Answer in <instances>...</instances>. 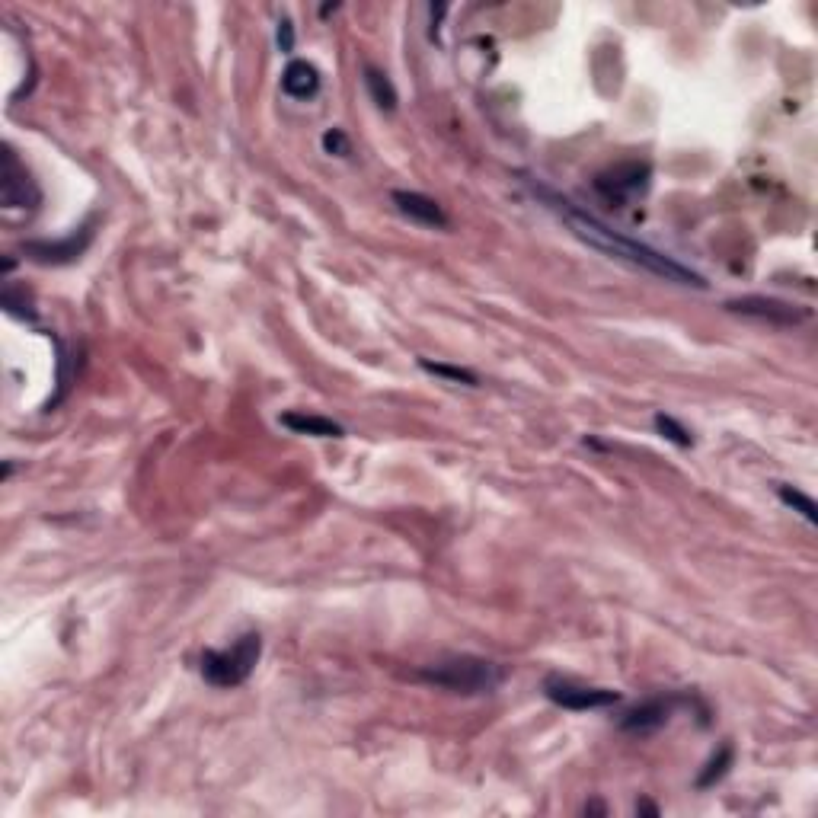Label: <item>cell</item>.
<instances>
[{
	"label": "cell",
	"mask_w": 818,
	"mask_h": 818,
	"mask_svg": "<svg viewBox=\"0 0 818 818\" xmlns=\"http://www.w3.org/2000/svg\"><path fill=\"white\" fill-rule=\"evenodd\" d=\"M534 195H541V199L556 211L560 218H566V224L572 227V234H576L579 240H585L588 247H595L601 253H608L611 259H624V263L636 266V269H643V272H652V275H659L665 278V282H678V285H694V288H707V282H703V275L694 272V269H687L681 266L678 259L672 256H665L662 250L656 247H649V243H640V240H630L624 234H617L614 227H608L604 221H598L595 215H588V211L576 208L569 199H563V195H556L553 189L541 186V183H534V179H528Z\"/></svg>",
	"instance_id": "1"
},
{
	"label": "cell",
	"mask_w": 818,
	"mask_h": 818,
	"mask_svg": "<svg viewBox=\"0 0 818 818\" xmlns=\"http://www.w3.org/2000/svg\"><path fill=\"white\" fill-rule=\"evenodd\" d=\"M416 678L432 687H441V691L448 694L480 697V694H493L505 681V668L499 662H489L480 656H448L419 668Z\"/></svg>",
	"instance_id": "2"
},
{
	"label": "cell",
	"mask_w": 818,
	"mask_h": 818,
	"mask_svg": "<svg viewBox=\"0 0 818 818\" xmlns=\"http://www.w3.org/2000/svg\"><path fill=\"white\" fill-rule=\"evenodd\" d=\"M259 656H263V636L243 633L234 646L202 652V678L218 691H231L256 672Z\"/></svg>",
	"instance_id": "3"
},
{
	"label": "cell",
	"mask_w": 818,
	"mask_h": 818,
	"mask_svg": "<svg viewBox=\"0 0 818 818\" xmlns=\"http://www.w3.org/2000/svg\"><path fill=\"white\" fill-rule=\"evenodd\" d=\"M649 163L646 160H627V163H617V167L604 170L595 176V192L601 195L604 202L611 208H624L627 202L640 199V195L649 189Z\"/></svg>",
	"instance_id": "4"
},
{
	"label": "cell",
	"mask_w": 818,
	"mask_h": 818,
	"mask_svg": "<svg viewBox=\"0 0 818 818\" xmlns=\"http://www.w3.org/2000/svg\"><path fill=\"white\" fill-rule=\"evenodd\" d=\"M544 694L550 703H556V707H563V710H572V713L601 710V707H614V703H620V691H611V687H588V684L560 678V675L544 678Z\"/></svg>",
	"instance_id": "5"
},
{
	"label": "cell",
	"mask_w": 818,
	"mask_h": 818,
	"mask_svg": "<svg viewBox=\"0 0 818 818\" xmlns=\"http://www.w3.org/2000/svg\"><path fill=\"white\" fill-rule=\"evenodd\" d=\"M0 202L4 208H36L42 202L36 179L29 176L10 144L4 147V167H0Z\"/></svg>",
	"instance_id": "6"
},
{
	"label": "cell",
	"mask_w": 818,
	"mask_h": 818,
	"mask_svg": "<svg viewBox=\"0 0 818 818\" xmlns=\"http://www.w3.org/2000/svg\"><path fill=\"white\" fill-rule=\"evenodd\" d=\"M726 307L732 314H742L748 320H761L771 326H796L809 320V310L790 304V301H777V298H761V294H748V298H732L726 301Z\"/></svg>",
	"instance_id": "7"
},
{
	"label": "cell",
	"mask_w": 818,
	"mask_h": 818,
	"mask_svg": "<svg viewBox=\"0 0 818 818\" xmlns=\"http://www.w3.org/2000/svg\"><path fill=\"white\" fill-rule=\"evenodd\" d=\"M684 703V697L678 694H659V697H649L643 703H636L633 710H627L624 716H620V729L630 732V735H652V732H659L662 726L672 723V716L675 710Z\"/></svg>",
	"instance_id": "8"
},
{
	"label": "cell",
	"mask_w": 818,
	"mask_h": 818,
	"mask_svg": "<svg viewBox=\"0 0 818 818\" xmlns=\"http://www.w3.org/2000/svg\"><path fill=\"white\" fill-rule=\"evenodd\" d=\"M93 224L96 221H87L80 231L68 234L64 240H29L23 253L29 259H36V263L42 266H64V263H74V259H80L87 253L90 247V240H93Z\"/></svg>",
	"instance_id": "9"
},
{
	"label": "cell",
	"mask_w": 818,
	"mask_h": 818,
	"mask_svg": "<svg viewBox=\"0 0 818 818\" xmlns=\"http://www.w3.org/2000/svg\"><path fill=\"white\" fill-rule=\"evenodd\" d=\"M394 205L403 211V215L409 221H416V224H425V227H448V215H445V208H441L435 199H429V195H422V192H406V189H397L394 195Z\"/></svg>",
	"instance_id": "10"
},
{
	"label": "cell",
	"mask_w": 818,
	"mask_h": 818,
	"mask_svg": "<svg viewBox=\"0 0 818 818\" xmlns=\"http://www.w3.org/2000/svg\"><path fill=\"white\" fill-rule=\"evenodd\" d=\"M282 90L291 100H314L320 93V71L310 61H291L282 71Z\"/></svg>",
	"instance_id": "11"
},
{
	"label": "cell",
	"mask_w": 818,
	"mask_h": 818,
	"mask_svg": "<svg viewBox=\"0 0 818 818\" xmlns=\"http://www.w3.org/2000/svg\"><path fill=\"white\" fill-rule=\"evenodd\" d=\"M291 429L294 435H310V438H346V429L339 422L326 419V416H310V413H282L278 419Z\"/></svg>",
	"instance_id": "12"
},
{
	"label": "cell",
	"mask_w": 818,
	"mask_h": 818,
	"mask_svg": "<svg viewBox=\"0 0 818 818\" xmlns=\"http://www.w3.org/2000/svg\"><path fill=\"white\" fill-rule=\"evenodd\" d=\"M365 87H368L371 100L378 109H387V112L397 109V90H394V84H390V77L384 71L371 68V64H368V68H365Z\"/></svg>",
	"instance_id": "13"
},
{
	"label": "cell",
	"mask_w": 818,
	"mask_h": 818,
	"mask_svg": "<svg viewBox=\"0 0 818 818\" xmlns=\"http://www.w3.org/2000/svg\"><path fill=\"white\" fill-rule=\"evenodd\" d=\"M777 496H780V502L787 505V509H793V512H799L803 515L809 525H818V509H815V499L812 496H806L803 489H796V486H777Z\"/></svg>",
	"instance_id": "14"
},
{
	"label": "cell",
	"mask_w": 818,
	"mask_h": 818,
	"mask_svg": "<svg viewBox=\"0 0 818 818\" xmlns=\"http://www.w3.org/2000/svg\"><path fill=\"white\" fill-rule=\"evenodd\" d=\"M422 371L435 374V378H445V381H454V384H467V387H477L480 378L467 368H454V365H441V362H429V358H422Z\"/></svg>",
	"instance_id": "15"
},
{
	"label": "cell",
	"mask_w": 818,
	"mask_h": 818,
	"mask_svg": "<svg viewBox=\"0 0 818 818\" xmlns=\"http://www.w3.org/2000/svg\"><path fill=\"white\" fill-rule=\"evenodd\" d=\"M652 422H656V432H659L665 441H672V445H678V448H691V445H694V435L687 432L678 419H672V416L659 413V416L652 419Z\"/></svg>",
	"instance_id": "16"
},
{
	"label": "cell",
	"mask_w": 818,
	"mask_h": 818,
	"mask_svg": "<svg viewBox=\"0 0 818 818\" xmlns=\"http://www.w3.org/2000/svg\"><path fill=\"white\" fill-rule=\"evenodd\" d=\"M729 764H732V745H723V748H719V755L707 764V771L697 777V787H713L716 780H723L726 771H729Z\"/></svg>",
	"instance_id": "17"
},
{
	"label": "cell",
	"mask_w": 818,
	"mask_h": 818,
	"mask_svg": "<svg viewBox=\"0 0 818 818\" xmlns=\"http://www.w3.org/2000/svg\"><path fill=\"white\" fill-rule=\"evenodd\" d=\"M323 151L333 154V157H349L352 144H349V138H346L342 128H326V132H323Z\"/></svg>",
	"instance_id": "18"
},
{
	"label": "cell",
	"mask_w": 818,
	"mask_h": 818,
	"mask_svg": "<svg viewBox=\"0 0 818 818\" xmlns=\"http://www.w3.org/2000/svg\"><path fill=\"white\" fill-rule=\"evenodd\" d=\"M278 48H282V52H291V48H294V29H291V20H282V23H278Z\"/></svg>",
	"instance_id": "19"
},
{
	"label": "cell",
	"mask_w": 818,
	"mask_h": 818,
	"mask_svg": "<svg viewBox=\"0 0 818 818\" xmlns=\"http://www.w3.org/2000/svg\"><path fill=\"white\" fill-rule=\"evenodd\" d=\"M636 812H649V815H659V809L652 806V803H640V806H636Z\"/></svg>",
	"instance_id": "20"
},
{
	"label": "cell",
	"mask_w": 818,
	"mask_h": 818,
	"mask_svg": "<svg viewBox=\"0 0 818 818\" xmlns=\"http://www.w3.org/2000/svg\"><path fill=\"white\" fill-rule=\"evenodd\" d=\"M585 812H604V806H601V803H592V806H585Z\"/></svg>",
	"instance_id": "21"
}]
</instances>
